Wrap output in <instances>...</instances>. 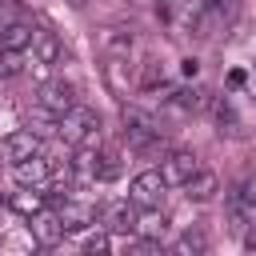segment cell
<instances>
[{"label": "cell", "instance_id": "12", "mask_svg": "<svg viewBox=\"0 0 256 256\" xmlns=\"http://www.w3.org/2000/svg\"><path fill=\"white\" fill-rule=\"evenodd\" d=\"M216 188H220V180H216V172H208V168H196L188 180H184V196L188 200H212L216 196Z\"/></svg>", "mask_w": 256, "mask_h": 256}, {"label": "cell", "instance_id": "11", "mask_svg": "<svg viewBox=\"0 0 256 256\" xmlns=\"http://www.w3.org/2000/svg\"><path fill=\"white\" fill-rule=\"evenodd\" d=\"M56 216H60L64 232H84V228L96 220V208H92V204H76V200H64Z\"/></svg>", "mask_w": 256, "mask_h": 256}, {"label": "cell", "instance_id": "21", "mask_svg": "<svg viewBox=\"0 0 256 256\" xmlns=\"http://www.w3.org/2000/svg\"><path fill=\"white\" fill-rule=\"evenodd\" d=\"M140 232H148V236H160L164 232V216L160 212H152V216H140V224H136Z\"/></svg>", "mask_w": 256, "mask_h": 256}, {"label": "cell", "instance_id": "22", "mask_svg": "<svg viewBox=\"0 0 256 256\" xmlns=\"http://www.w3.org/2000/svg\"><path fill=\"white\" fill-rule=\"evenodd\" d=\"M84 248H88V252H108V236H104V232H92V236L84 240Z\"/></svg>", "mask_w": 256, "mask_h": 256}, {"label": "cell", "instance_id": "16", "mask_svg": "<svg viewBox=\"0 0 256 256\" xmlns=\"http://www.w3.org/2000/svg\"><path fill=\"white\" fill-rule=\"evenodd\" d=\"M216 124H220V132H224V136H244L240 116H236V108H232L228 100H216Z\"/></svg>", "mask_w": 256, "mask_h": 256}, {"label": "cell", "instance_id": "5", "mask_svg": "<svg viewBox=\"0 0 256 256\" xmlns=\"http://www.w3.org/2000/svg\"><path fill=\"white\" fill-rule=\"evenodd\" d=\"M196 168H200V164H196V152H188V148L168 152V156H164V164H160L164 180H168V184H180V188H184V180H188Z\"/></svg>", "mask_w": 256, "mask_h": 256}, {"label": "cell", "instance_id": "24", "mask_svg": "<svg viewBox=\"0 0 256 256\" xmlns=\"http://www.w3.org/2000/svg\"><path fill=\"white\" fill-rule=\"evenodd\" d=\"M208 4H216V8H228V4H232V0H208Z\"/></svg>", "mask_w": 256, "mask_h": 256}, {"label": "cell", "instance_id": "3", "mask_svg": "<svg viewBox=\"0 0 256 256\" xmlns=\"http://www.w3.org/2000/svg\"><path fill=\"white\" fill-rule=\"evenodd\" d=\"M36 104H40V112H48V116H64V112H72L76 108V88L68 84V80H48V84H40V92H36Z\"/></svg>", "mask_w": 256, "mask_h": 256}, {"label": "cell", "instance_id": "8", "mask_svg": "<svg viewBox=\"0 0 256 256\" xmlns=\"http://www.w3.org/2000/svg\"><path fill=\"white\" fill-rule=\"evenodd\" d=\"M40 136L32 132V128H24V132H12V136H4V144H0V152L16 164V160H28V156H40Z\"/></svg>", "mask_w": 256, "mask_h": 256}, {"label": "cell", "instance_id": "4", "mask_svg": "<svg viewBox=\"0 0 256 256\" xmlns=\"http://www.w3.org/2000/svg\"><path fill=\"white\" fill-rule=\"evenodd\" d=\"M164 188H168L164 172H160V168H148V172L132 176V188H128V196H132L140 208H160V200H164Z\"/></svg>", "mask_w": 256, "mask_h": 256}, {"label": "cell", "instance_id": "18", "mask_svg": "<svg viewBox=\"0 0 256 256\" xmlns=\"http://www.w3.org/2000/svg\"><path fill=\"white\" fill-rule=\"evenodd\" d=\"M204 248H208V236H204L200 228H188V232L176 240V252H180V256H196V252H204Z\"/></svg>", "mask_w": 256, "mask_h": 256}, {"label": "cell", "instance_id": "13", "mask_svg": "<svg viewBox=\"0 0 256 256\" xmlns=\"http://www.w3.org/2000/svg\"><path fill=\"white\" fill-rule=\"evenodd\" d=\"M124 172V164H120V152H92V168H88V176L92 180H116Z\"/></svg>", "mask_w": 256, "mask_h": 256}, {"label": "cell", "instance_id": "23", "mask_svg": "<svg viewBox=\"0 0 256 256\" xmlns=\"http://www.w3.org/2000/svg\"><path fill=\"white\" fill-rule=\"evenodd\" d=\"M244 84V72H228V88H240Z\"/></svg>", "mask_w": 256, "mask_h": 256}, {"label": "cell", "instance_id": "9", "mask_svg": "<svg viewBox=\"0 0 256 256\" xmlns=\"http://www.w3.org/2000/svg\"><path fill=\"white\" fill-rule=\"evenodd\" d=\"M32 52H36V60H32V72H44L48 64H56L60 60V40H56V32H44V28H36V36H32Z\"/></svg>", "mask_w": 256, "mask_h": 256}, {"label": "cell", "instance_id": "10", "mask_svg": "<svg viewBox=\"0 0 256 256\" xmlns=\"http://www.w3.org/2000/svg\"><path fill=\"white\" fill-rule=\"evenodd\" d=\"M16 180H20L24 188H40V184H48V180H52V164H48L44 156L16 160Z\"/></svg>", "mask_w": 256, "mask_h": 256}, {"label": "cell", "instance_id": "15", "mask_svg": "<svg viewBox=\"0 0 256 256\" xmlns=\"http://www.w3.org/2000/svg\"><path fill=\"white\" fill-rule=\"evenodd\" d=\"M172 104L184 108V112H204L208 108V92L204 88H180V92H172Z\"/></svg>", "mask_w": 256, "mask_h": 256}, {"label": "cell", "instance_id": "1", "mask_svg": "<svg viewBox=\"0 0 256 256\" xmlns=\"http://www.w3.org/2000/svg\"><path fill=\"white\" fill-rule=\"evenodd\" d=\"M60 136L68 144H76V148H96L100 144V116L92 108H80L76 104L72 112L60 116Z\"/></svg>", "mask_w": 256, "mask_h": 256}, {"label": "cell", "instance_id": "7", "mask_svg": "<svg viewBox=\"0 0 256 256\" xmlns=\"http://www.w3.org/2000/svg\"><path fill=\"white\" fill-rule=\"evenodd\" d=\"M28 232H32V240L40 244V248H52L60 236H64V224H60V216L56 212H36V216H28Z\"/></svg>", "mask_w": 256, "mask_h": 256}, {"label": "cell", "instance_id": "25", "mask_svg": "<svg viewBox=\"0 0 256 256\" xmlns=\"http://www.w3.org/2000/svg\"><path fill=\"white\" fill-rule=\"evenodd\" d=\"M68 4H76V8H80V4H84V0H68Z\"/></svg>", "mask_w": 256, "mask_h": 256}, {"label": "cell", "instance_id": "19", "mask_svg": "<svg viewBox=\"0 0 256 256\" xmlns=\"http://www.w3.org/2000/svg\"><path fill=\"white\" fill-rule=\"evenodd\" d=\"M24 72V52L20 48H0V76H20Z\"/></svg>", "mask_w": 256, "mask_h": 256}, {"label": "cell", "instance_id": "2", "mask_svg": "<svg viewBox=\"0 0 256 256\" xmlns=\"http://www.w3.org/2000/svg\"><path fill=\"white\" fill-rule=\"evenodd\" d=\"M120 120H124V140H128V148H136V152H152V148L160 144V124H156L148 112L124 104Z\"/></svg>", "mask_w": 256, "mask_h": 256}, {"label": "cell", "instance_id": "17", "mask_svg": "<svg viewBox=\"0 0 256 256\" xmlns=\"http://www.w3.org/2000/svg\"><path fill=\"white\" fill-rule=\"evenodd\" d=\"M44 196H48V192H36V188L28 192V188H24V192H16V196H12L8 204H12L16 212H24V216H36V212L44 208Z\"/></svg>", "mask_w": 256, "mask_h": 256}, {"label": "cell", "instance_id": "6", "mask_svg": "<svg viewBox=\"0 0 256 256\" xmlns=\"http://www.w3.org/2000/svg\"><path fill=\"white\" fill-rule=\"evenodd\" d=\"M104 224H108V232H136V224H140V204L128 196V200H120V204H108L104 208Z\"/></svg>", "mask_w": 256, "mask_h": 256}, {"label": "cell", "instance_id": "14", "mask_svg": "<svg viewBox=\"0 0 256 256\" xmlns=\"http://www.w3.org/2000/svg\"><path fill=\"white\" fill-rule=\"evenodd\" d=\"M32 36H36V28H28V24H20V20H12V24H4L0 28V48H28L32 44Z\"/></svg>", "mask_w": 256, "mask_h": 256}, {"label": "cell", "instance_id": "20", "mask_svg": "<svg viewBox=\"0 0 256 256\" xmlns=\"http://www.w3.org/2000/svg\"><path fill=\"white\" fill-rule=\"evenodd\" d=\"M160 80H164V68H160L156 60H144V72H140V84H144V88H156Z\"/></svg>", "mask_w": 256, "mask_h": 256}]
</instances>
